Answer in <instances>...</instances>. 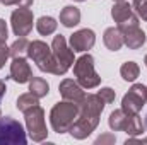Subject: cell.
Instances as JSON below:
<instances>
[{
	"mask_svg": "<svg viewBox=\"0 0 147 145\" xmlns=\"http://www.w3.org/2000/svg\"><path fill=\"white\" fill-rule=\"evenodd\" d=\"M50 118H51V126H53V130L57 133L70 132L72 125L79 118V106L75 103H70V101L58 103L51 109Z\"/></svg>",
	"mask_w": 147,
	"mask_h": 145,
	"instance_id": "1",
	"label": "cell"
},
{
	"mask_svg": "<svg viewBox=\"0 0 147 145\" xmlns=\"http://www.w3.org/2000/svg\"><path fill=\"white\" fill-rule=\"evenodd\" d=\"M74 73L79 80V84L86 89L98 87L101 82V77L94 70V60L91 55H82L75 63H74Z\"/></svg>",
	"mask_w": 147,
	"mask_h": 145,
	"instance_id": "2",
	"label": "cell"
},
{
	"mask_svg": "<svg viewBox=\"0 0 147 145\" xmlns=\"http://www.w3.org/2000/svg\"><path fill=\"white\" fill-rule=\"evenodd\" d=\"M26 145L22 125L9 116L0 118V145Z\"/></svg>",
	"mask_w": 147,
	"mask_h": 145,
	"instance_id": "3",
	"label": "cell"
},
{
	"mask_svg": "<svg viewBox=\"0 0 147 145\" xmlns=\"http://www.w3.org/2000/svg\"><path fill=\"white\" fill-rule=\"evenodd\" d=\"M51 53L55 58V75H63L70 68V65L74 63V51L67 48L65 38L62 34L55 36L53 44H51Z\"/></svg>",
	"mask_w": 147,
	"mask_h": 145,
	"instance_id": "4",
	"label": "cell"
},
{
	"mask_svg": "<svg viewBox=\"0 0 147 145\" xmlns=\"http://www.w3.org/2000/svg\"><path fill=\"white\" fill-rule=\"evenodd\" d=\"M26 114V125H28V132L33 142H43L48 135L46 132V125H45V111L41 109L39 104L29 108L24 111Z\"/></svg>",
	"mask_w": 147,
	"mask_h": 145,
	"instance_id": "5",
	"label": "cell"
},
{
	"mask_svg": "<svg viewBox=\"0 0 147 145\" xmlns=\"http://www.w3.org/2000/svg\"><path fill=\"white\" fill-rule=\"evenodd\" d=\"M77 106H79V118L89 121L96 128L99 123V114L105 109V101L98 94H87Z\"/></svg>",
	"mask_w": 147,
	"mask_h": 145,
	"instance_id": "6",
	"label": "cell"
},
{
	"mask_svg": "<svg viewBox=\"0 0 147 145\" xmlns=\"http://www.w3.org/2000/svg\"><path fill=\"white\" fill-rule=\"evenodd\" d=\"M28 55L38 65L39 70L50 72V73L55 72V58H53L51 50L46 46V43H43V41H33V43H29Z\"/></svg>",
	"mask_w": 147,
	"mask_h": 145,
	"instance_id": "7",
	"label": "cell"
},
{
	"mask_svg": "<svg viewBox=\"0 0 147 145\" xmlns=\"http://www.w3.org/2000/svg\"><path fill=\"white\" fill-rule=\"evenodd\" d=\"M147 103V87L142 84H135L128 94H125L123 101H121V109L127 114H137L142 106Z\"/></svg>",
	"mask_w": 147,
	"mask_h": 145,
	"instance_id": "8",
	"label": "cell"
},
{
	"mask_svg": "<svg viewBox=\"0 0 147 145\" xmlns=\"http://www.w3.org/2000/svg\"><path fill=\"white\" fill-rule=\"evenodd\" d=\"M111 15L115 19V22H118V29L121 33L127 29H132V28H139V19L132 14V7L125 2H118L113 7Z\"/></svg>",
	"mask_w": 147,
	"mask_h": 145,
	"instance_id": "9",
	"label": "cell"
},
{
	"mask_svg": "<svg viewBox=\"0 0 147 145\" xmlns=\"http://www.w3.org/2000/svg\"><path fill=\"white\" fill-rule=\"evenodd\" d=\"M12 29L16 36H28L33 29V12L29 7H19L12 12Z\"/></svg>",
	"mask_w": 147,
	"mask_h": 145,
	"instance_id": "10",
	"label": "cell"
},
{
	"mask_svg": "<svg viewBox=\"0 0 147 145\" xmlns=\"http://www.w3.org/2000/svg\"><path fill=\"white\" fill-rule=\"evenodd\" d=\"M96 43V36L91 29H80L70 36V46L74 51H86L91 50Z\"/></svg>",
	"mask_w": 147,
	"mask_h": 145,
	"instance_id": "11",
	"label": "cell"
},
{
	"mask_svg": "<svg viewBox=\"0 0 147 145\" xmlns=\"http://www.w3.org/2000/svg\"><path fill=\"white\" fill-rule=\"evenodd\" d=\"M10 77H12L16 82H19V84H26V82H29V80L33 79L29 63L24 60V56L14 58L12 67H10Z\"/></svg>",
	"mask_w": 147,
	"mask_h": 145,
	"instance_id": "12",
	"label": "cell"
},
{
	"mask_svg": "<svg viewBox=\"0 0 147 145\" xmlns=\"http://www.w3.org/2000/svg\"><path fill=\"white\" fill-rule=\"evenodd\" d=\"M60 94L63 96V99L65 101H70V103H75V104H79L82 99H84V92H82V89L74 82L70 79H65L62 84H60Z\"/></svg>",
	"mask_w": 147,
	"mask_h": 145,
	"instance_id": "13",
	"label": "cell"
},
{
	"mask_svg": "<svg viewBox=\"0 0 147 145\" xmlns=\"http://www.w3.org/2000/svg\"><path fill=\"white\" fill-rule=\"evenodd\" d=\"M121 34H123V43H125L128 48H132V50H137V48H140V46L146 43V33L140 31L139 28L127 29V31H123Z\"/></svg>",
	"mask_w": 147,
	"mask_h": 145,
	"instance_id": "14",
	"label": "cell"
},
{
	"mask_svg": "<svg viewBox=\"0 0 147 145\" xmlns=\"http://www.w3.org/2000/svg\"><path fill=\"white\" fill-rule=\"evenodd\" d=\"M60 22L65 28H74L80 22V10L74 5H67L63 7V10L60 12Z\"/></svg>",
	"mask_w": 147,
	"mask_h": 145,
	"instance_id": "15",
	"label": "cell"
},
{
	"mask_svg": "<svg viewBox=\"0 0 147 145\" xmlns=\"http://www.w3.org/2000/svg\"><path fill=\"white\" fill-rule=\"evenodd\" d=\"M105 44L111 51H118L123 46V34L118 28H110L105 33Z\"/></svg>",
	"mask_w": 147,
	"mask_h": 145,
	"instance_id": "16",
	"label": "cell"
},
{
	"mask_svg": "<svg viewBox=\"0 0 147 145\" xmlns=\"http://www.w3.org/2000/svg\"><path fill=\"white\" fill-rule=\"evenodd\" d=\"M92 132H94V126H92L89 121L82 119V118H77V119H75V123L72 125V128H70L72 137H74V138H79V140H82V138L89 137Z\"/></svg>",
	"mask_w": 147,
	"mask_h": 145,
	"instance_id": "17",
	"label": "cell"
},
{
	"mask_svg": "<svg viewBox=\"0 0 147 145\" xmlns=\"http://www.w3.org/2000/svg\"><path fill=\"white\" fill-rule=\"evenodd\" d=\"M127 119H128V114L123 111V109H116L110 114V128L115 132H120V130H125V125H127Z\"/></svg>",
	"mask_w": 147,
	"mask_h": 145,
	"instance_id": "18",
	"label": "cell"
},
{
	"mask_svg": "<svg viewBox=\"0 0 147 145\" xmlns=\"http://www.w3.org/2000/svg\"><path fill=\"white\" fill-rule=\"evenodd\" d=\"M125 132L130 137H137V135L144 133V125H142V119L139 118V114H128V119H127V125H125Z\"/></svg>",
	"mask_w": 147,
	"mask_h": 145,
	"instance_id": "19",
	"label": "cell"
},
{
	"mask_svg": "<svg viewBox=\"0 0 147 145\" xmlns=\"http://www.w3.org/2000/svg\"><path fill=\"white\" fill-rule=\"evenodd\" d=\"M29 92H31L33 96H36L38 99H39V97H45V96L50 92V85H48V82H46L45 79L34 77V79L29 82Z\"/></svg>",
	"mask_w": 147,
	"mask_h": 145,
	"instance_id": "20",
	"label": "cell"
},
{
	"mask_svg": "<svg viewBox=\"0 0 147 145\" xmlns=\"http://www.w3.org/2000/svg\"><path fill=\"white\" fill-rule=\"evenodd\" d=\"M36 29H38V33H39V34L48 36V34L55 33V29H57V21H55L53 17H50V15H43V17H39V19H38Z\"/></svg>",
	"mask_w": 147,
	"mask_h": 145,
	"instance_id": "21",
	"label": "cell"
},
{
	"mask_svg": "<svg viewBox=\"0 0 147 145\" xmlns=\"http://www.w3.org/2000/svg\"><path fill=\"white\" fill-rule=\"evenodd\" d=\"M120 73H121V77H123L127 82H134V80L139 77V65H137L135 62H127V63L121 65Z\"/></svg>",
	"mask_w": 147,
	"mask_h": 145,
	"instance_id": "22",
	"label": "cell"
},
{
	"mask_svg": "<svg viewBox=\"0 0 147 145\" xmlns=\"http://www.w3.org/2000/svg\"><path fill=\"white\" fill-rule=\"evenodd\" d=\"M28 48H29V43H28L26 36L19 38V39L10 46V55H12L14 58H21V56H24V55L28 53Z\"/></svg>",
	"mask_w": 147,
	"mask_h": 145,
	"instance_id": "23",
	"label": "cell"
},
{
	"mask_svg": "<svg viewBox=\"0 0 147 145\" xmlns=\"http://www.w3.org/2000/svg\"><path fill=\"white\" fill-rule=\"evenodd\" d=\"M36 104H39L38 103V97L36 96H33L31 92L29 94H22L19 99H17V109L19 111H28L29 108H33V106H36Z\"/></svg>",
	"mask_w": 147,
	"mask_h": 145,
	"instance_id": "24",
	"label": "cell"
},
{
	"mask_svg": "<svg viewBox=\"0 0 147 145\" xmlns=\"http://www.w3.org/2000/svg\"><path fill=\"white\" fill-rule=\"evenodd\" d=\"M98 96L105 101V104H110L115 101V97H116V94H115V91L110 89V87H105V89H101L99 92H98Z\"/></svg>",
	"mask_w": 147,
	"mask_h": 145,
	"instance_id": "25",
	"label": "cell"
},
{
	"mask_svg": "<svg viewBox=\"0 0 147 145\" xmlns=\"http://www.w3.org/2000/svg\"><path fill=\"white\" fill-rule=\"evenodd\" d=\"M134 9L142 19L147 21V0H134Z\"/></svg>",
	"mask_w": 147,
	"mask_h": 145,
	"instance_id": "26",
	"label": "cell"
},
{
	"mask_svg": "<svg viewBox=\"0 0 147 145\" xmlns=\"http://www.w3.org/2000/svg\"><path fill=\"white\" fill-rule=\"evenodd\" d=\"M9 55H10V48H7L5 44H0V68L3 67V63L9 58Z\"/></svg>",
	"mask_w": 147,
	"mask_h": 145,
	"instance_id": "27",
	"label": "cell"
},
{
	"mask_svg": "<svg viewBox=\"0 0 147 145\" xmlns=\"http://www.w3.org/2000/svg\"><path fill=\"white\" fill-rule=\"evenodd\" d=\"M7 38H9L7 36V24L3 19H0V44H5Z\"/></svg>",
	"mask_w": 147,
	"mask_h": 145,
	"instance_id": "28",
	"label": "cell"
},
{
	"mask_svg": "<svg viewBox=\"0 0 147 145\" xmlns=\"http://www.w3.org/2000/svg\"><path fill=\"white\" fill-rule=\"evenodd\" d=\"M115 142H116L115 135H101V137L96 140V144H115Z\"/></svg>",
	"mask_w": 147,
	"mask_h": 145,
	"instance_id": "29",
	"label": "cell"
},
{
	"mask_svg": "<svg viewBox=\"0 0 147 145\" xmlns=\"http://www.w3.org/2000/svg\"><path fill=\"white\" fill-rule=\"evenodd\" d=\"M3 92H5V84H3V82L0 80V97L3 96Z\"/></svg>",
	"mask_w": 147,
	"mask_h": 145,
	"instance_id": "30",
	"label": "cell"
},
{
	"mask_svg": "<svg viewBox=\"0 0 147 145\" xmlns=\"http://www.w3.org/2000/svg\"><path fill=\"white\" fill-rule=\"evenodd\" d=\"M146 128H147V116H146Z\"/></svg>",
	"mask_w": 147,
	"mask_h": 145,
	"instance_id": "31",
	"label": "cell"
},
{
	"mask_svg": "<svg viewBox=\"0 0 147 145\" xmlns=\"http://www.w3.org/2000/svg\"><path fill=\"white\" fill-rule=\"evenodd\" d=\"M75 2H84V0H75Z\"/></svg>",
	"mask_w": 147,
	"mask_h": 145,
	"instance_id": "32",
	"label": "cell"
},
{
	"mask_svg": "<svg viewBox=\"0 0 147 145\" xmlns=\"http://www.w3.org/2000/svg\"><path fill=\"white\" fill-rule=\"evenodd\" d=\"M115 2H123V0H115Z\"/></svg>",
	"mask_w": 147,
	"mask_h": 145,
	"instance_id": "33",
	"label": "cell"
},
{
	"mask_svg": "<svg viewBox=\"0 0 147 145\" xmlns=\"http://www.w3.org/2000/svg\"><path fill=\"white\" fill-rule=\"evenodd\" d=\"M146 67H147V56H146Z\"/></svg>",
	"mask_w": 147,
	"mask_h": 145,
	"instance_id": "34",
	"label": "cell"
}]
</instances>
